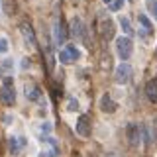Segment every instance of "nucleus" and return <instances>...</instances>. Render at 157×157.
I'll use <instances>...</instances> for the list:
<instances>
[{"instance_id":"obj_19","label":"nucleus","mask_w":157,"mask_h":157,"mask_svg":"<svg viewBox=\"0 0 157 157\" xmlns=\"http://www.w3.org/2000/svg\"><path fill=\"white\" fill-rule=\"evenodd\" d=\"M67 110H69V112L78 110V102H77V98H69V100H67Z\"/></svg>"},{"instance_id":"obj_8","label":"nucleus","mask_w":157,"mask_h":157,"mask_svg":"<svg viewBox=\"0 0 157 157\" xmlns=\"http://www.w3.org/2000/svg\"><path fill=\"white\" fill-rule=\"evenodd\" d=\"M90 132H92L90 116H88V114L78 116V120H77V134L82 136V137H88V136H90Z\"/></svg>"},{"instance_id":"obj_15","label":"nucleus","mask_w":157,"mask_h":157,"mask_svg":"<svg viewBox=\"0 0 157 157\" xmlns=\"http://www.w3.org/2000/svg\"><path fill=\"white\" fill-rule=\"evenodd\" d=\"M39 96H41V90H39L37 85H26V98L32 102L39 100Z\"/></svg>"},{"instance_id":"obj_12","label":"nucleus","mask_w":157,"mask_h":157,"mask_svg":"<svg viewBox=\"0 0 157 157\" xmlns=\"http://www.w3.org/2000/svg\"><path fill=\"white\" fill-rule=\"evenodd\" d=\"M116 102L110 98V94H104L100 98V108H102V112H106V114H112V112H116Z\"/></svg>"},{"instance_id":"obj_16","label":"nucleus","mask_w":157,"mask_h":157,"mask_svg":"<svg viewBox=\"0 0 157 157\" xmlns=\"http://www.w3.org/2000/svg\"><path fill=\"white\" fill-rule=\"evenodd\" d=\"M104 4L110 12H118V10H122V6H124V0H104Z\"/></svg>"},{"instance_id":"obj_4","label":"nucleus","mask_w":157,"mask_h":157,"mask_svg":"<svg viewBox=\"0 0 157 157\" xmlns=\"http://www.w3.org/2000/svg\"><path fill=\"white\" fill-rule=\"evenodd\" d=\"M98 32H100L102 39L114 37V22H112L110 16H100V20H98Z\"/></svg>"},{"instance_id":"obj_14","label":"nucleus","mask_w":157,"mask_h":157,"mask_svg":"<svg viewBox=\"0 0 157 157\" xmlns=\"http://www.w3.org/2000/svg\"><path fill=\"white\" fill-rule=\"evenodd\" d=\"M145 96L149 98L151 102H157V78H151L145 85Z\"/></svg>"},{"instance_id":"obj_9","label":"nucleus","mask_w":157,"mask_h":157,"mask_svg":"<svg viewBox=\"0 0 157 157\" xmlns=\"http://www.w3.org/2000/svg\"><path fill=\"white\" fill-rule=\"evenodd\" d=\"M24 145H26V140H24V137H20V136H10L8 137V149H10L12 155H18Z\"/></svg>"},{"instance_id":"obj_3","label":"nucleus","mask_w":157,"mask_h":157,"mask_svg":"<svg viewBox=\"0 0 157 157\" xmlns=\"http://www.w3.org/2000/svg\"><path fill=\"white\" fill-rule=\"evenodd\" d=\"M78 57H81V51H78L75 45H67L59 51V63H63V65H71Z\"/></svg>"},{"instance_id":"obj_10","label":"nucleus","mask_w":157,"mask_h":157,"mask_svg":"<svg viewBox=\"0 0 157 157\" xmlns=\"http://www.w3.org/2000/svg\"><path fill=\"white\" fill-rule=\"evenodd\" d=\"M20 32H22V36H24V41H26V45H29V47L36 45V36H33V29H32V26H29V24L24 22L22 26H20Z\"/></svg>"},{"instance_id":"obj_6","label":"nucleus","mask_w":157,"mask_h":157,"mask_svg":"<svg viewBox=\"0 0 157 157\" xmlns=\"http://www.w3.org/2000/svg\"><path fill=\"white\" fill-rule=\"evenodd\" d=\"M130 78H132V67L128 65L126 61L120 63L114 71V81L118 85H126V82H130Z\"/></svg>"},{"instance_id":"obj_1","label":"nucleus","mask_w":157,"mask_h":157,"mask_svg":"<svg viewBox=\"0 0 157 157\" xmlns=\"http://www.w3.org/2000/svg\"><path fill=\"white\" fill-rule=\"evenodd\" d=\"M0 100H2V104H6V106H12L14 100H16L14 81L10 77H4V81H2V86H0Z\"/></svg>"},{"instance_id":"obj_18","label":"nucleus","mask_w":157,"mask_h":157,"mask_svg":"<svg viewBox=\"0 0 157 157\" xmlns=\"http://www.w3.org/2000/svg\"><path fill=\"white\" fill-rule=\"evenodd\" d=\"M145 6H147V10H149V12L155 16V20H157V0H145Z\"/></svg>"},{"instance_id":"obj_2","label":"nucleus","mask_w":157,"mask_h":157,"mask_svg":"<svg viewBox=\"0 0 157 157\" xmlns=\"http://www.w3.org/2000/svg\"><path fill=\"white\" fill-rule=\"evenodd\" d=\"M137 33H140V37L145 39V41L153 37V24L147 20L145 14H140V16H137Z\"/></svg>"},{"instance_id":"obj_7","label":"nucleus","mask_w":157,"mask_h":157,"mask_svg":"<svg viewBox=\"0 0 157 157\" xmlns=\"http://www.w3.org/2000/svg\"><path fill=\"white\" fill-rule=\"evenodd\" d=\"M65 39H67V29H65L63 20L59 18V20H55V24H53V43H55V45H63Z\"/></svg>"},{"instance_id":"obj_21","label":"nucleus","mask_w":157,"mask_h":157,"mask_svg":"<svg viewBox=\"0 0 157 157\" xmlns=\"http://www.w3.org/2000/svg\"><path fill=\"white\" fill-rule=\"evenodd\" d=\"M153 136H155V141H157V124H155V132H153Z\"/></svg>"},{"instance_id":"obj_20","label":"nucleus","mask_w":157,"mask_h":157,"mask_svg":"<svg viewBox=\"0 0 157 157\" xmlns=\"http://www.w3.org/2000/svg\"><path fill=\"white\" fill-rule=\"evenodd\" d=\"M8 51V41L6 37H0V53H6Z\"/></svg>"},{"instance_id":"obj_5","label":"nucleus","mask_w":157,"mask_h":157,"mask_svg":"<svg viewBox=\"0 0 157 157\" xmlns=\"http://www.w3.org/2000/svg\"><path fill=\"white\" fill-rule=\"evenodd\" d=\"M132 51H134V41L130 37H118L116 41V53L120 55V59H130Z\"/></svg>"},{"instance_id":"obj_11","label":"nucleus","mask_w":157,"mask_h":157,"mask_svg":"<svg viewBox=\"0 0 157 157\" xmlns=\"http://www.w3.org/2000/svg\"><path fill=\"white\" fill-rule=\"evenodd\" d=\"M85 32H86L85 24H82L78 18H75V20L71 22V36L77 37V39H82V37H85Z\"/></svg>"},{"instance_id":"obj_17","label":"nucleus","mask_w":157,"mask_h":157,"mask_svg":"<svg viewBox=\"0 0 157 157\" xmlns=\"http://www.w3.org/2000/svg\"><path fill=\"white\" fill-rule=\"evenodd\" d=\"M120 26H122V29L128 33V37L134 33V29H132V24H130V20H128L126 16H120Z\"/></svg>"},{"instance_id":"obj_13","label":"nucleus","mask_w":157,"mask_h":157,"mask_svg":"<svg viewBox=\"0 0 157 157\" xmlns=\"http://www.w3.org/2000/svg\"><path fill=\"white\" fill-rule=\"evenodd\" d=\"M128 137H130V144L132 145L140 144V137H141L140 126H137V124H130V126H128Z\"/></svg>"}]
</instances>
